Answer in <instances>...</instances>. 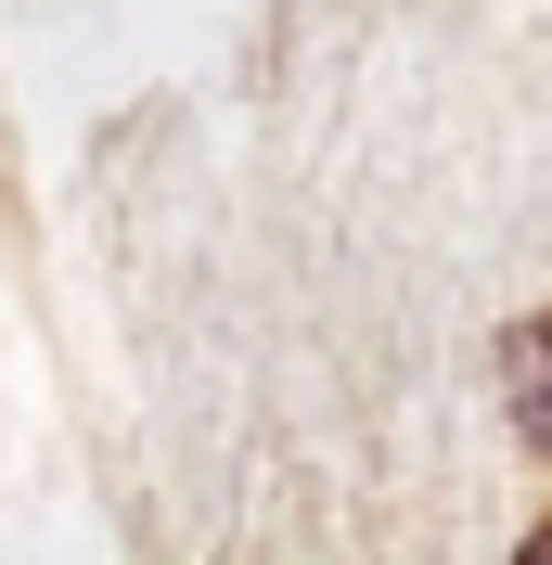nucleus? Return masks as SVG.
Here are the masks:
<instances>
[{
	"instance_id": "obj_1",
	"label": "nucleus",
	"mask_w": 552,
	"mask_h": 565,
	"mask_svg": "<svg viewBox=\"0 0 552 565\" xmlns=\"http://www.w3.org/2000/svg\"><path fill=\"white\" fill-rule=\"evenodd\" d=\"M501 373H514V424H527V450H552V321H527Z\"/></svg>"
}]
</instances>
